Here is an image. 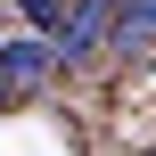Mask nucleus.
<instances>
[{
  "instance_id": "3",
  "label": "nucleus",
  "mask_w": 156,
  "mask_h": 156,
  "mask_svg": "<svg viewBox=\"0 0 156 156\" xmlns=\"http://www.w3.org/2000/svg\"><path fill=\"white\" fill-rule=\"evenodd\" d=\"M0 8H25V25H33V33H58L74 0H0Z\"/></svg>"
},
{
  "instance_id": "1",
  "label": "nucleus",
  "mask_w": 156,
  "mask_h": 156,
  "mask_svg": "<svg viewBox=\"0 0 156 156\" xmlns=\"http://www.w3.org/2000/svg\"><path fill=\"white\" fill-rule=\"evenodd\" d=\"M0 74L33 90V82H49V74H58V49H49V41H0Z\"/></svg>"
},
{
  "instance_id": "2",
  "label": "nucleus",
  "mask_w": 156,
  "mask_h": 156,
  "mask_svg": "<svg viewBox=\"0 0 156 156\" xmlns=\"http://www.w3.org/2000/svg\"><path fill=\"white\" fill-rule=\"evenodd\" d=\"M148 33H156V0H115V41H123V49H140Z\"/></svg>"
}]
</instances>
